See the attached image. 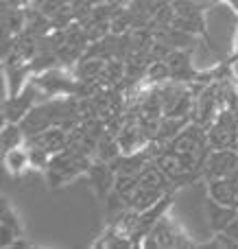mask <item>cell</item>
Returning a JSON list of instances; mask_svg holds the SVG:
<instances>
[{"instance_id":"obj_25","label":"cell","mask_w":238,"mask_h":249,"mask_svg":"<svg viewBox=\"0 0 238 249\" xmlns=\"http://www.w3.org/2000/svg\"><path fill=\"white\" fill-rule=\"evenodd\" d=\"M0 225L9 228L17 238L24 236V228H22V223H20V219H17L16 210L9 206V201L4 197H2V206H0Z\"/></svg>"},{"instance_id":"obj_18","label":"cell","mask_w":238,"mask_h":249,"mask_svg":"<svg viewBox=\"0 0 238 249\" xmlns=\"http://www.w3.org/2000/svg\"><path fill=\"white\" fill-rule=\"evenodd\" d=\"M0 24H2V31H9L13 35H20L22 31L26 29V9L20 7H4L0 4Z\"/></svg>"},{"instance_id":"obj_5","label":"cell","mask_w":238,"mask_h":249,"mask_svg":"<svg viewBox=\"0 0 238 249\" xmlns=\"http://www.w3.org/2000/svg\"><path fill=\"white\" fill-rule=\"evenodd\" d=\"M162 105H164V116H192V107H195V90L190 83L182 81H166L160 86Z\"/></svg>"},{"instance_id":"obj_16","label":"cell","mask_w":238,"mask_h":249,"mask_svg":"<svg viewBox=\"0 0 238 249\" xmlns=\"http://www.w3.org/2000/svg\"><path fill=\"white\" fill-rule=\"evenodd\" d=\"M2 164H4V168H7L9 175H13V177L24 175V173L31 168L29 149H26V144L7 151V153H2Z\"/></svg>"},{"instance_id":"obj_10","label":"cell","mask_w":238,"mask_h":249,"mask_svg":"<svg viewBox=\"0 0 238 249\" xmlns=\"http://www.w3.org/2000/svg\"><path fill=\"white\" fill-rule=\"evenodd\" d=\"M192 53L195 48H175L169 55V68H170V79L182 83H197L199 81L201 70L195 68L192 64Z\"/></svg>"},{"instance_id":"obj_15","label":"cell","mask_w":238,"mask_h":249,"mask_svg":"<svg viewBox=\"0 0 238 249\" xmlns=\"http://www.w3.org/2000/svg\"><path fill=\"white\" fill-rule=\"evenodd\" d=\"M205 212H208L210 219V228L212 232H223L227 225L238 216V208L232 206H223V203L214 201L212 197H208V203H205Z\"/></svg>"},{"instance_id":"obj_1","label":"cell","mask_w":238,"mask_h":249,"mask_svg":"<svg viewBox=\"0 0 238 249\" xmlns=\"http://www.w3.org/2000/svg\"><path fill=\"white\" fill-rule=\"evenodd\" d=\"M90 155H83V153H77L74 149L66 146L64 151L55 153L51 158V164L48 168L44 171V177H46V184L51 190H57L61 186L70 184L72 179H77L79 175H85L87 168L92 164Z\"/></svg>"},{"instance_id":"obj_31","label":"cell","mask_w":238,"mask_h":249,"mask_svg":"<svg viewBox=\"0 0 238 249\" xmlns=\"http://www.w3.org/2000/svg\"><path fill=\"white\" fill-rule=\"evenodd\" d=\"M227 181L232 184V188H234V193H236V197H238V166L230 173V175H227Z\"/></svg>"},{"instance_id":"obj_26","label":"cell","mask_w":238,"mask_h":249,"mask_svg":"<svg viewBox=\"0 0 238 249\" xmlns=\"http://www.w3.org/2000/svg\"><path fill=\"white\" fill-rule=\"evenodd\" d=\"M166 81H170L169 61H151L147 70V77H144V83H149V86H162Z\"/></svg>"},{"instance_id":"obj_9","label":"cell","mask_w":238,"mask_h":249,"mask_svg":"<svg viewBox=\"0 0 238 249\" xmlns=\"http://www.w3.org/2000/svg\"><path fill=\"white\" fill-rule=\"evenodd\" d=\"M238 166V149H212L204 164V181L227 177Z\"/></svg>"},{"instance_id":"obj_27","label":"cell","mask_w":238,"mask_h":249,"mask_svg":"<svg viewBox=\"0 0 238 249\" xmlns=\"http://www.w3.org/2000/svg\"><path fill=\"white\" fill-rule=\"evenodd\" d=\"M26 149H29L31 168H35V171H39V173L46 171L48 164H51L52 153H48L46 149H42V146H35V144H26Z\"/></svg>"},{"instance_id":"obj_28","label":"cell","mask_w":238,"mask_h":249,"mask_svg":"<svg viewBox=\"0 0 238 249\" xmlns=\"http://www.w3.org/2000/svg\"><path fill=\"white\" fill-rule=\"evenodd\" d=\"M101 2H107V0H72V9H74V20L77 22H85L92 16V9Z\"/></svg>"},{"instance_id":"obj_11","label":"cell","mask_w":238,"mask_h":249,"mask_svg":"<svg viewBox=\"0 0 238 249\" xmlns=\"http://www.w3.org/2000/svg\"><path fill=\"white\" fill-rule=\"evenodd\" d=\"M85 177H87V181H90V186L94 188L96 197H99L101 201H107V197L114 193V184H116V173L112 171L109 162H103V160L94 158L90 168H87Z\"/></svg>"},{"instance_id":"obj_24","label":"cell","mask_w":238,"mask_h":249,"mask_svg":"<svg viewBox=\"0 0 238 249\" xmlns=\"http://www.w3.org/2000/svg\"><path fill=\"white\" fill-rule=\"evenodd\" d=\"M83 29H85V35H87V39H90V44H92V42H99V39L107 37V35L112 33V22L90 16L85 22H83Z\"/></svg>"},{"instance_id":"obj_8","label":"cell","mask_w":238,"mask_h":249,"mask_svg":"<svg viewBox=\"0 0 238 249\" xmlns=\"http://www.w3.org/2000/svg\"><path fill=\"white\" fill-rule=\"evenodd\" d=\"M39 99H44L42 92H39V88L29 79V83L22 88V92H17V94H13V96H7V99L2 101V121L4 123H22L24 116L33 109V105L37 103Z\"/></svg>"},{"instance_id":"obj_17","label":"cell","mask_w":238,"mask_h":249,"mask_svg":"<svg viewBox=\"0 0 238 249\" xmlns=\"http://www.w3.org/2000/svg\"><path fill=\"white\" fill-rule=\"evenodd\" d=\"M208 186V197H212L214 201L223 203V206H232L238 208V197L232 188V184L227 181V177H221V179H210L205 181Z\"/></svg>"},{"instance_id":"obj_4","label":"cell","mask_w":238,"mask_h":249,"mask_svg":"<svg viewBox=\"0 0 238 249\" xmlns=\"http://www.w3.org/2000/svg\"><path fill=\"white\" fill-rule=\"evenodd\" d=\"M151 151H153V160H155V164L162 168V173L169 177V181L173 184L175 190L186 188V186H192V184L199 181V177L192 175V173L184 166V162L179 160V155L175 153V151H170L166 144H157V142L153 140Z\"/></svg>"},{"instance_id":"obj_20","label":"cell","mask_w":238,"mask_h":249,"mask_svg":"<svg viewBox=\"0 0 238 249\" xmlns=\"http://www.w3.org/2000/svg\"><path fill=\"white\" fill-rule=\"evenodd\" d=\"M190 121H192V116H182V118L162 116L160 129H157V136H155V142H157V144H166V142H170Z\"/></svg>"},{"instance_id":"obj_23","label":"cell","mask_w":238,"mask_h":249,"mask_svg":"<svg viewBox=\"0 0 238 249\" xmlns=\"http://www.w3.org/2000/svg\"><path fill=\"white\" fill-rule=\"evenodd\" d=\"M125 74H127L125 59H118V57H114V59L105 61V68H103V72H101V83H103L105 88L120 86L122 79H125Z\"/></svg>"},{"instance_id":"obj_3","label":"cell","mask_w":238,"mask_h":249,"mask_svg":"<svg viewBox=\"0 0 238 249\" xmlns=\"http://www.w3.org/2000/svg\"><path fill=\"white\" fill-rule=\"evenodd\" d=\"M182 247H197V245L190 241V236L179 228V223L169 212L142 238V249H182Z\"/></svg>"},{"instance_id":"obj_12","label":"cell","mask_w":238,"mask_h":249,"mask_svg":"<svg viewBox=\"0 0 238 249\" xmlns=\"http://www.w3.org/2000/svg\"><path fill=\"white\" fill-rule=\"evenodd\" d=\"M151 160H153V151H151V142H149L147 149L116 155V158L109 162V166H112V171L116 173V175H138Z\"/></svg>"},{"instance_id":"obj_22","label":"cell","mask_w":238,"mask_h":249,"mask_svg":"<svg viewBox=\"0 0 238 249\" xmlns=\"http://www.w3.org/2000/svg\"><path fill=\"white\" fill-rule=\"evenodd\" d=\"M105 61L107 59L83 55L81 59L77 61V66H74L72 74L77 79H101V72H103V68H105Z\"/></svg>"},{"instance_id":"obj_14","label":"cell","mask_w":238,"mask_h":249,"mask_svg":"<svg viewBox=\"0 0 238 249\" xmlns=\"http://www.w3.org/2000/svg\"><path fill=\"white\" fill-rule=\"evenodd\" d=\"M149 142L151 140H149L147 133L142 131V127L134 121H125L122 129L118 131V144H120L122 153H134V151L147 149Z\"/></svg>"},{"instance_id":"obj_21","label":"cell","mask_w":238,"mask_h":249,"mask_svg":"<svg viewBox=\"0 0 238 249\" xmlns=\"http://www.w3.org/2000/svg\"><path fill=\"white\" fill-rule=\"evenodd\" d=\"M122 149L120 144H118V136L116 133H112L109 129H105L103 136L99 138V142H96V151H94V158L96 160H103V162H112L116 155H120Z\"/></svg>"},{"instance_id":"obj_19","label":"cell","mask_w":238,"mask_h":249,"mask_svg":"<svg viewBox=\"0 0 238 249\" xmlns=\"http://www.w3.org/2000/svg\"><path fill=\"white\" fill-rule=\"evenodd\" d=\"M26 133L20 123H2V131H0V151L7 153L11 149L24 146Z\"/></svg>"},{"instance_id":"obj_29","label":"cell","mask_w":238,"mask_h":249,"mask_svg":"<svg viewBox=\"0 0 238 249\" xmlns=\"http://www.w3.org/2000/svg\"><path fill=\"white\" fill-rule=\"evenodd\" d=\"M16 234H13L11 232V230H9V228H4V225H0V247H2V249H11L13 247V243H16Z\"/></svg>"},{"instance_id":"obj_2","label":"cell","mask_w":238,"mask_h":249,"mask_svg":"<svg viewBox=\"0 0 238 249\" xmlns=\"http://www.w3.org/2000/svg\"><path fill=\"white\" fill-rule=\"evenodd\" d=\"M170 2L175 7L173 26L188 31V33L197 35V37H204V42L210 46V51L217 53L212 39H210L208 24H205V9H208V4L204 0H170Z\"/></svg>"},{"instance_id":"obj_7","label":"cell","mask_w":238,"mask_h":249,"mask_svg":"<svg viewBox=\"0 0 238 249\" xmlns=\"http://www.w3.org/2000/svg\"><path fill=\"white\" fill-rule=\"evenodd\" d=\"M208 140L212 149H238V112L223 107L214 123L208 127Z\"/></svg>"},{"instance_id":"obj_6","label":"cell","mask_w":238,"mask_h":249,"mask_svg":"<svg viewBox=\"0 0 238 249\" xmlns=\"http://www.w3.org/2000/svg\"><path fill=\"white\" fill-rule=\"evenodd\" d=\"M31 81L39 88L44 99H51V96H70L77 92V77L70 74L68 70H64V66H57V68L33 74Z\"/></svg>"},{"instance_id":"obj_30","label":"cell","mask_w":238,"mask_h":249,"mask_svg":"<svg viewBox=\"0 0 238 249\" xmlns=\"http://www.w3.org/2000/svg\"><path fill=\"white\" fill-rule=\"evenodd\" d=\"M0 4H4V7H20V9H29V7H33V0H0Z\"/></svg>"},{"instance_id":"obj_13","label":"cell","mask_w":238,"mask_h":249,"mask_svg":"<svg viewBox=\"0 0 238 249\" xmlns=\"http://www.w3.org/2000/svg\"><path fill=\"white\" fill-rule=\"evenodd\" d=\"M24 144L42 146V149H46L48 153L55 155L68 146V131H66L64 127H48V129H44V131L35 133V136L26 138Z\"/></svg>"}]
</instances>
